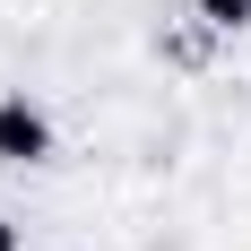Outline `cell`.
Segmentation results:
<instances>
[{
	"mask_svg": "<svg viewBox=\"0 0 251 251\" xmlns=\"http://www.w3.org/2000/svg\"><path fill=\"white\" fill-rule=\"evenodd\" d=\"M200 18H208V26H243V18H251V0H200Z\"/></svg>",
	"mask_w": 251,
	"mask_h": 251,
	"instance_id": "7a4b0ae2",
	"label": "cell"
},
{
	"mask_svg": "<svg viewBox=\"0 0 251 251\" xmlns=\"http://www.w3.org/2000/svg\"><path fill=\"white\" fill-rule=\"evenodd\" d=\"M0 251H18V226H9V217H0Z\"/></svg>",
	"mask_w": 251,
	"mask_h": 251,
	"instance_id": "3957f363",
	"label": "cell"
},
{
	"mask_svg": "<svg viewBox=\"0 0 251 251\" xmlns=\"http://www.w3.org/2000/svg\"><path fill=\"white\" fill-rule=\"evenodd\" d=\"M0 156H9V165H35V156H52V122H44L26 96H9V104H0Z\"/></svg>",
	"mask_w": 251,
	"mask_h": 251,
	"instance_id": "6da1fadb",
	"label": "cell"
}]
</instances>
